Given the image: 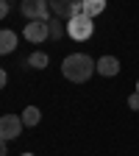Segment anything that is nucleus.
<instances>
[{
    "instance_id": "1",
    "label": "nucleus",
    "mask_w": 139,
    "mask_h": 156,
    "mask_svg": "<svg viewBox=\"0 0 139 156\" xmlns=\"http://www.w3.org/2000/svg\"><path fill=\"white\" fill-rule=\"evenodd\" d=\"M61 73H64L67 81L84 84V81H89V78L97 73V62L92 56H86V53H70L61 62Z\"/></svg>"
},
{
    "instance_id": "2",
    "label": "nucleus",
    "mask_w": 139,
    "mask_h": 156,
    "mask_svg": "<svg viewBox=\"0 0 139 156\" xmlns=\"http://www.w3.org/2000/svg\"><path fill=\"white\" fill-rule=\"evenodd\" d=\"M92 34H95V23H92V17L81 14V17L67 20V36H70V39H75V42H86Z\"/></svg>"
},
{
    "instance_id": "3",
    "label": "nucleus",
    "mask_w": 139,
    "mask_h": 156,
    "mask_svg": "<svg viewBox=\"0 0 139 156\" xmlns=\"http://www.w3.org/2000/svg\"><path fill=\"white\" fill-rule=\"evenodd\" d=\"M19 11H23V17L28 20H50V3L47 0H23V3H19Z\"/></svg>"
},
{
    "instance_id": "4",
    "label": "nucleus",
    "mask_w": 139,
    "mask_h": 156,
    "mask_svg": "<svg viewBox=\"0 0 139 156\" xmlns=\"http://www.w3.org/2000/svg\"><path fill=\"white\" fill-rule=\"evenodd\" d=\"M23 117H17V114H3L0 117V140L3 142H11L17 140L19 134H23Z\"/></svg>"
},
{
    "instance_id": "5",
    "label": "nucleus",
    "mask_w": 139,
    "mask_h": 156,
    "mask_svg": "<svg viewBox=\"0 0 139 156\" xmlns=\"http://www.w3.org/2000/svg\"><path fill=\"white\" fill-rule=\"evenodd\" d=\"M50 23V20H47ZM45 23V20H31V23H25V39L28 42H33V45H42L45 39H50V25Z\"/></svg>"
},
{
    "instance_id": "6",
    "label": "nucleus",
    "mask_w": 139,
    "mask_h": 156,
    "mask_svg": "<svg viewBox=\"0 0 139 156\" xmlns=\"http://www.w3.org/2000/svg\"><path fill=\"white\" fill-rule=\"evenodd\" d=\"M47 3H50V9H53V17L70 20V17H72V6L81 3V0H47Z\"/></svg>"
},
{
    "instance_id": "7",
    "label": "nucleus",
    "mask_w": 139,
    "mask_h": 156,
    "mask_svg": "<svg viewBox=\"0 0 139 156\" xmlns=\"http://www.w3.org/2000/svg\"><path fill=\"white\" fill-rule=\"evenodd\" d=\"M97 73H100L103 78H114L117 73H120V62H117L114 56H100L97 58Z\"/></svg>"
},
{
    "instance_id": "8",
    "label": "nucleus",
    "mask_w": 139,
    "mask_h": 156,
    "mask_svg": "<svg viewBox=\"0 0 139 156\" xmlns=\"http://www.w3.org/2000/svg\"><path fill=\"white\" fill-rule=\"evenodd\" d=\"M17 48V34L9 28H0V56H6Z\"/></svg>"
},
{
    "instance_id": "9",
    "label": "nucleus",
    "mask_w": 139,
    "mask_h": 156,
    "mask_svg": "<svg viewBox=\"0 0 139 156\" xmlns=\"http://www.w3.org/2000/svg\"><path fill=\"white\" fill-rule=\"evenodd\" d=\"M103 11H106V0H84V14L86 17L95 20V17H100Z\"/></svg>"
},
{
    "instance_id": "10",
    "label": "nucleus",
    "mask_w": 139,
    "mask_h": 156,
    "mask_svg": "<svg viewBox=\"0 0 139 156\" xmlns=\"http://www.w3.org/2000/svg\"><path fill=\"white\" fill-rule=\"evenodd\" d=\"M47 53H42V50H33L31 56H28V67H33V70H45L47 67Z\"/></svg>"
},
{
    "instance_id": "11",
    "label": "nucleus",
    "mask_w": 139,
    "mask_h": 156,
    "mask_svg": "<svg viewBox=\"0 0 139 156\" xmlns=\"http://www.w3.org/2000/svg\"><path fill=\"white\" fill-rule=\"evenodd\" d=\"M19 117H23V123H25V126H36L39 120H42V112H39L36 106H25Z\"/></svg>"
},
{
    "instance_id": "12",
    "label": "nucleus",
    "mask_w": 139,
    "mask_h": 156,
    "mask_svg": "<svg viewBox=\"0 0 139 156\" xmlns=\"http://www.w3.org/2000/svg\"><path fill=\"white\" fill-rule=\"evenodd\" d=\"M50 39H61L64 34H67V23H61L58 17H50Z\"/></svg>"
},
{
    "instance_id": "13",
    "label": "nucleus",
    "mask_w": 139,
    "mask_h": 156,
    "mask_svg": "<svg viewBox=\"0 0 139 156\" xmlns=\"http://www.w3.org/2000/svg\"><path fill=\"white\" fill-rule=\"evenodd\" d=\"M128 109H134V112H139V92H134V95L128 98Z\"/></svg>"
},
{
    "instance_id": "14",
    "label": "nucleus",
    "mask_w": 139,
    "mask_h": 156,
    "mask_svg": "<svg viewBox=\"0 0 139 156\" xmlns=\"http://www.w3.org/2000/svg\"><path fill=\"white\" fill-rule=\"evenodd\" d=\"M9 14V0H0V20Z\"/></svg>"
},
{
    "instance_id": "15",
    "label": "nucleus",
    "mask_w": 139,
    "mask_h": 156,
    "mask_svg": "<svg viewBox=\"0 0 139 156\" xmlns=\"http://www.w3.org/2000/svg\"><path fill=\"white\" fill-rule=\"evenodd\" d=\"M6 81H9V75H6V70H3V67H0V89L6 87Z\"/></svg>"
},
{
    "instance_id": "16",
    "label": "nucleus",
    "mask_w": 139,
    "mask_h": 156,
    "mask_svg": "<svg viewBox=\"0 0 139 156\" xmlns=\"http://www.w3.org/2000/svg\"><path fill=\"white\" fill-rule=\"evenodd\" d=\"M0 156H6V142L0 140Z\"/></svg>"
},
{
    "instance_id": "17",
    "label": "nucleus",
    "mask_w": 139,
    "mask_h": 156,
    "mask_svg": "<svg viewBox=\"0 0 139 156\" xmlns=\"http://www.w3.org/2000/svg\"><path fill=\"white\" fill-rule=\"evenodd\" d=\"M136 92H139V81H136Z\"/></svg>"
},
{
    "instance_id": "18",
    "label": "nucleus",
    "mask_w": 139,
    "mask_h": 156,
    "mask_svg": "<svg viewBox=\"0 0 139 156\" xmlns=\"http://www.w3.org/2000/svg\"><path fill=\"white\" fill-rule=\"evenodd\" d=\"M23 156H33V153H23Z\"/></svg>"
}]
</instances>
